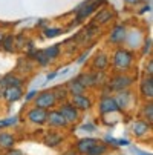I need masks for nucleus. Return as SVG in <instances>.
<instances>
[{"mask_svg": "<svg viewBox=\"0 0 153 155\" xmlns=\"http://www.w3.org/2000/svg\"><path fill=\"white\" fill-rule=\"evenodd\" d=\"M135 55L132 51H129L126 48H118L113 52V58H112V66L115 72H127L133 64Z\"/></svg>", "mask_w": 153, "mask_h": 155, "instance_id": "1", "label": "nucleus"}, {"mask_svg": "<svg viewBox=\"0 0 153 155\" xmlns=\"http://www.w3.org/2000/svg\"><path fill=\"white\" fill-rule=\"evenodd\" d=\"M133 77L132 75H127L126 72H118L116 75H113L110 80H109V83L106 84L109 91L112 92H120V91H124L127 89V87L133 83Z\"/></svg>", "mask_w": 153, "mask_h": 155, "instance_id": "2", "label": "nucleus"}, {"mask_svg": "<svg viewBox=\"0 0 153 155\" xmlns=\"http://www.w3.org/2000/svg\"><path fill=\"white\" fill-rule=\"evenodd\" d=\"M35 106L37 107H41V109H51L57 104V98L54 95L52 91H43V92H38L35 95Z\"/></svg>", "mask_w": 153, "mask_h": 155, "instance_id": "3", "label": "nucleus"}, {"mask_svg": "<svg viewBox=\"0 0 153 155\" xmlns=\"http://www.w3.org/2000/svg\"><path fill=\"white\" fill-rule=\"evenodd\" d=\"M103 2L101 0H94V2H89V3H84L81 5L78 9H77V15H75V20L77 21H83L84 18L91 17L92 12H95L98 9V6H101Z\"/></svg>", "mask_w": 153, "mask_h": 155, "instance_id": "4", "label": "nucleus"}, {"mask_svg": "<svg viewBox=\"0 0 153 155\" xmlns=\"http://www.w3.org/2000/svg\"><path fill=\"white\" fill-rule=\"evenodd\" d=\"M127 38V29L124 25H116L112 28L110 34H109V43L110 45H115V46H120L126 41Z\"/></svg>", "mask_w": 153, "mask_h": 155, "instance_id": "5", "label": "nucleus"}, {"mask_svg": "<svg viewBox=\"0 0 153 155\" xmlns=\"http://www.w3.org/2000/svg\"><path fill=\"white\" fill-rule=\"evenodd\" d=\"M58 110L61 112V115L66 118L68 123H75V121L80 118V110H78L72 103H63Z\"/></svg>", "mask_w": 153, "mask_h": 155, "instance_id": "6", "label": "nucleus"}, {"mask_svg": "<svg viewBox=\"0 0 153 155\" xmlns=\"http://www.w3.org/2000/svg\"><path fill=\"white\" fill-rule=\"evenodd\" d=\"M120 107L116 104V100L115 97H110V95H104L100 101V112L104 115V114H112V112H118Z\"/></svg>", "mask_w": 153, "mask_h": 155, "instance_id": "7", "label": "nucleus"}, {"mask_svg": "<svg viewBox=\"0 0 153 155\" xmlns=\"http://www.w3.org/2000/svg\"><path fill=\"white\" fill-rule=\"evenodd\" d=\"M26 118L31 123H34V124H43V123H46V120H48V110L35 106L28 112Z\"/></svg>", "mask_w": 153, "mask_h": 155, "instance_id": "8", "label": "nucleus"}, {"mask_svg": "<svg viewBox=\"0 0 153 155\" xmlns=\"http://www.w3.org/2000/svg\"><path fill=\"white\" fill-rule=\"evenodd\" d=\"M46 121H48L49 126H52V127H66V126L69 124V123L66 121V118L61 115L60 110H51V112H48V120H46Z\"/></svg>", "mask_w": 153, "mask_h": 155, "instance_id": "9", "label": "nucleus"}, {"mask_svg": "<svg viewBox=\"0 0 153 155\" xmlns=\"http://www.w3.org/2000/svg\"><path fill=\"white\" fill-rule=\"evenodd\" d=\"M71 103L78 109V110H86L92 106V100L84 95V94H77V95H71Z\"/></svg>", "mask_w": 153, "mask_h": 155, "instance_id": "10", "label": "nucleus"}, {"mask_svg": "<svg viewBox=\"0 0 153 155\" xmlns=\"http://www.w3.org/2000/svg\"><path fill=\"white\" fill-rule=\"evenodd\" d=\"M23 95V89L20 86H11V87H5L3 89V98L8 101V103H14L17 101L18 98H21Z\"/></svg>", "mask_w": 153, "mask_h": 155, "instance_id": "11", "label": "nucleus"}, {"mask_svg": "<svg viewBox=\"0 0 153 155\" xmlns=\"http://www.w3.org/2000/svg\"><path fill=\"white\" fill-rule=\"evenodd\" d=\"M139 91L142 94L144 98L147 100H151L153 98V78L151 77H144L141 80V84H139Z\"/></svg>", "mask_w": 153, "mask_h": 155, "instance_id": "12", "label": "nucleus"}, {"mask_svg": "<svg viewBox=\"0 0 153 155\" xmlns=\"http://www.w3.org/2000/svg\"><path fill=\"white\" fill-rule=\"evenodd\" d=\"M112 18H113V12H112V9L103 8V9H100V11L95 14L94 21H95L97 25H107Z\"/></svg>", "mask_w": 153, "mask_h": 155, "instance_id": "13", "label": "nucleus"}, {"mask_svg": "<svg viewBox=\"0 0 153 155\" xmlns=\"http://www.w3.org/2000/svg\"><path fill=\"white\" fill-rule=\"evenodd\" d=\"M92 64H94V68L97 71L107 69V66H109V55L106 52H97L94 60H92Z\"/></svg>", "mask_w": 153, "mask_h": 155, "instance_id": "14", "label": "nucleus"}, {"mask_svg": "<svg viewBox=\"0 0 153 155\" xmlns=\"http://www.w3.org/2000/svg\"><path fill=\"white\" fill-rule=\"evenodd\" d=\"M66 87H68V92H69L71 95L84 94V91H86V86H84V84H83L78 78H72L71 81H68Z\"/></svg>", "mask_w": 153, "mask_h": 155, "instance_id": "15", "label": "nucleus"}, {"mask_svg": "<svg viewBox=\"0 0 153 155\" xmlns=\"http://www.w3.org/2000/svg\"><path fill=\"white\" fill-rule=\"evenodd\" d=\"M132 130L136 137H142L150 130V123L145 121V120H138L132 124Z\"/></svg>", "mask_w": 153, "mask_h": 155, "instance_id": "16", "label": "nucleus"}, {"mask_svg": "<svg viewBox=\"0 0 153 155\" xmlns=\"http://www.w3.org/2000/svg\"><path fill=\"white\" fill-rule=\"evenodd\" d=\"M11 86H21V78L14 75V74H8L0 80V87L5 89V87H11Z\"/></svg>", "mask_w": 153, "mask_h": 155, "instance_id": "17", "label": "nucleus"}, {"mask_svg": "<svg viewBox=\"0 0 153 155\" xmlns=\"http://www.w3.org/2000/svg\"><path fill=\"white\" fill-rule=\"evenodd\" d=\"M97 143H98V140H97V138H83V140H80V141H78L77 149H78V152H80V153L86 155L87 152H89V149H91L94 144H97Z\"/></svg>", "mask_w": 153, "mask_h": 155, "instance_id": "18", "label": "nucleus"}, {"mask_svg": "<svg viewBox=\"0 0 153 155\" xmlns=\"http://www.w3.org/2000/svg\"><path fill=\"white\" fill-rule=\"evenodd\" d=\"M29 57L31 58H34L38 64H41V66H46V64H49V58L46 57V54H45V51L43 49H38V51H31L29 52Z\"/></svg>", "mask_w": 153, "mask_h": 155, "instance_id": "19", "label": "nucleus"}, {"mask_svg": "<svg viewBox=\"0 0 153 155\" xmlns=\"http://www.w3.org/2000/svg\"><path fill=\"white\" fill-rule=\"evenodd\" d=\"M15 144V138L11 134H0V147L5 149H12V146Z\"/></svg>", "mask_w": 153, "mask_h": 155, "instance_id": "20", "label": "nucleus"}, {"mask_svg": "<svg viewBox=\"0 0 153 155\" xmlns=\"http://www.w3.org/2000/svg\"><path fill=\"white\" fill-rule=\"evenodd\" d=\"M43 51H45V54H46V57H48L49 60H55V58H58L60 54H61V46L57 43V45H51L49 48L43 49Z\"/></svg>", "mask_w": 153, "mask_h": 155, "instance_id": "21", "label": "nucleus"}, {"mask_svg": "<svg viewBox=\"0 0 153 155\" xmlns=\"http://www.w3.org/2000/svg\"><path fill=\"white\" fill-rule=\"evenodd\" d=\"M2 48L6 52H14L15 51V38L12 35H5L2 41Z\"/></svg>", "mask_w": 153, "mask_h": 155, "instance_id": "22", "label": "nucleus"}, {"mask_svg": "<svg viewBox=\"0 0 153 155\" xmlns=\"http://www.w3.org/2000/svg\"><path fill=\"white\" fill-rule=\"evenodd\" d=\"M107 152V146L104 144V143H97V144H94L91 149H89V152H87L86 155H104Z\"/></svg>", "mask_w": 153, "mask_h": 155, "instance_id": "23", "label": "nucleus"}, {"mask_svg": "<svg viewBox=\"0 0 153 155\" xmlns=\"http://www.w3.org/2000/svg\"><path fill=\"white\" fill-rule=\"evenodd\" d=\"M60 141H61V135L55 134V132H49V135L45 138V144H46V146H51V147L57 146Z\"/></svg>", "mask_w": 153, "mask_h": 155, "instance_id": "24", "label": "nucleus"}, {"mask_svg": "<svg viewBox=\"0 0 153 155\" xmlns=\"http://www.w3.org/2000/svg\"><path fill=\"white\" fill-rule=\"evenodd\" d=\"M142 117H144L145 121H148V123L153 121V104H151L150 101L145 103V106L142 107Z\"/></svg>", "mask_w": 153, "mask_h": 155, "instance_id": "25", "label": "nucleus"}, {"mask_svg": "<svg viewBox=\"0 0 153 155\" xmlns=\"http://www.w3.org/2000/svg\"><path fill=\"white\" fill-rule=\"evenodd\" d=\"M52 92H54V95H55V98H57V101L58 100H64L68 97V87L66 86H57L55 89H52Z\"/></svg>", "mask_w": 153, "mask_h": 155, "instance_id": "26", "label": "nucleus"}, {"mask_svg": "<svg viewBox=\"0 0 153 155\" xmlns=\"http://www.w3.org/2000/svg\"><path fill=\"white\" fill-rule=\"evenodd\" d=\"M45 37H48V38H54V37H58L61 32H63V29L61 28H45Z\"/></svg>", "mask_w": 153, "mask_h": 155, "instance_id": "27", "label": "nucleus"}, {"mask_svg": "<svg viewBox=\"0 0 153 155\" xmlns=\"http://www.w3.org/2000/svg\"><path fill=\"white\" fill-rule=\"evenodd\" d=\"M150 51H151V38L148 37L145 41H144V46H142V55H148L150 54Z\"/></svg>", "mask_w": 153, "mask_h": 155, "instance_id": "28", "label": "nucleus"}, {"mask_svg": "<svg viewBox=\"0 0 153 155\" xmlns=\"http://www.w3.org/2000/svg\"><path fill=\"white\" fill-rule=\"evenodd\" d=\"M15 123H17V118H15V117H12V118H9V120H2V121H0V127L12 126V124H15Z\"/></svg>", "mask_w": 153, "mask_h": 155, "instance_id": "29", "label": "nucleus"}, {"mask_svg": "<svg viewBox=\"0 0 153 155\" xmlns=\"http://www.w3.org/2000/svg\"><path fill=\"white\" fill-rule=\"evenodd\" d=\"M145 74H147L148 77L153 75V60H148V63L145 64Z\"/></svg>", "mask_w": 153, "mask_h": 155, "instance_id": "30", "label": "nucleus"}, {"mask_svg": "<svg viewBox=\"0 0 153 155\" xmlns=\"http://www.w3.org/2000/svg\"><path fill=\"white\" fill-rule=\"evenodd\" d=\"M37 94H38V92H37L35 89H34V91H31V92H28V95L25 97V101H31L32 98H35V95H37Z\"/></svg>", "mask_w": 153, "mask_h": 155, "instance_id": "31", "label": "nucleus"}, {"mask_svg": "<svg viewBox=\"0 0 153 155\" xmlns=\"http://www.w3.org/2000/svg\"><path fill=\"white\" fill-rule=\"evenodd\" d=\"M81 129H87V132H94L95 130V126L94 124H83Z\"/></svg>", "mask_w": 153, "mask_h": 155, "instance_id": "32", "label": "nucleus"}, {"mask_svg": "<svg viewBox=\"0 0 153 155\" xmlns=\"http://www.w3.org/2000/svg\"><path fill=\"white\" fill-rule=\"evenodd\" d=\"M58 75V72H51V74H48V77H46V80L49 81V80H54L55 77Z\"/></svg>", "mask_w": 153, "mask_h": 155, "instance_id": "33", "label": "nucleus"}, {"mask_svg": "<svg viewBox=\"0 0 153 155\" xmlns=\"http://www.w3.org/2000/svg\"><path fill=\"white\" fill-rule=\"evenodd\" d=\"M124 2L129 5H138V3H141V0H124Z\"/></svg>", "mask_w": 153, "mask_h": 155, "instance_id": "34", "label": "nucleus"}, {"mask_svg": "<svg viewBox=\"0 0 153 155\" xmlns=\"http://www.w3.org/2000/svg\"><path fill=\"white\" fill-rule=\"evenodd\" d=\"M116 144H120V146H127V144H129V140H116Z\"/></svg>", "mask_w": 153, "mask_h": 155, "instance_id": "35", "label": "nucleus"}, {"mask_svg": "<svg viewBox=\"0 0 153 155\" xmlns=\"http://www.w3.org/2000/svg\"><path fill=\"white\" fill-rule=\"evenodd\" d=\"M6 155H23V153H21L20 150H9Z\"/></svg>", "mask_w": 153, "mask_h": 155, "instance_id": "36", "label": "nucleus"}, {"mask_svg": "<svg viewBox=\"0 0 153 155\" xmlns=\"http://www.w3.org/2000/svg\"><path fill=\"white\" fill-rule=\"evenodd\" d=\"M84 58H87V54H83V55H81V58L78 60V63H83V61H84Z\"/></svg>", "mask_w": 153, "mask_h": 155, "instance_id": "37", "label": "nucleus"}, {"mask_svg": "<svg viewBox=\"0 0 153 155\" xmlns=\"http://www.w3.org/2000/svg\"><path fill=\"white\" fill-rule=\"evenodd\" d=\"M3 37H5V34L0 31V46H2V41H3Z\"/></svg>", "mask_w": 153, "mask_h": 155, "instance_id": "38", "label": "nucleus"}, {"mask_svg": "<svg viewBox=\"0 0 153 155\" xmlns=\"http://www.w3.org/2000/svg\"><path fill=\"white\" fill-rule=\"evenodd\" d=\"M144 155H145V153H144ZM147 155H150V153H147Z\"/></svg>", "mask_w": 153, "mask_h": 155, "instance_id": "39", "label": "nucleus"}, {"mask_svg": "<svg viewBox=\"0 0 153 155\" xmlns=\"http://www.w3.org/2000/svg\"><path fill=\"white\" fill-rule=\"evenodd\" d=\"M101 2H104V0H101Z\"/></svg>", "mask_w": 153, "mask_h": 155, "instance_id": "40", "label": "nucleus"}]
</instances>
